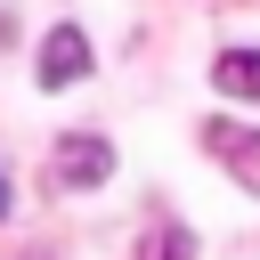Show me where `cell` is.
<instances>
[{
    "label": "cell",
    "mask_w": 260,
    "mask_h": 260,
    "mask_svg": "<svg viewBox=\"0 0 260 260\" xmlns=\"http://www.w3.org/2000/svg\"><path fill=\"white\" fill-rule=\"evenodd\" d=\"M203 146H211V154L236 171V187H252V195H260V130H252V122L211 114V122H203Z\"/></svg>",
    "instance_id": "1"
},
{
    "label": "cell",
    "mask_w": 260,
    "mask_h": 260,
    "mask_svg": "<svg viewBox=\"0 0 260 260\" xmlns=\"http://www.w3.org/2000/svg\"><path fill=\"white\" fill-rule=\"evenodd\" d=\"M106 179H114V146H106L98 130L57 138V187H106Z\"/></svg>",
    "instance_id": "2"
},
{
    "label": "cell",
    "mask_w": 260,
    "mask_h": 260,
    "mask_svg": "<svg viewBox=\"0 0 260 260\" xmlns=\"http://www.w3.org/2000/svg\"><path fill=\"white\" fill-rule=\"evenodd\" d=\"M81 73H89L81 24H49V32H41V89H65V81H81Z\"/></svg>",
    "instance_id": "3"
},
{
    "label": "cell",
    "mask_w": 260,
    "mask_h": 260,
    "mask_svg": "<svg viewBox=\"0 0 260 260\" xmlns=\"http://www.w3.org/2000/svg\"><path fill=\"white\" fill-rule=\"evenodd\" d=\"M211 81H219L228 98H252V106H260V49H219V57H211Z\"/></svg>",
    "instance_id": "4"
},
{
    "label": "cell",
    "mask_w": 260,
    "mask_h": 260,
    "mask_svg": "<svg viewBox=\"0 0 260 260\" xmlns=\"http://www.w3.org/2000/svg\"><path fill=\"white\" fill-rule=\"evenodd\" d=\"M187 252H195V244H187L179 228H154V236H146V260H187Z\"/></svg>",
    "instance_id": "5"
},
{
    "label": "cell",
    "mask_w": 260,
    "mask_h": 260,
    "mask_svg": "<svg viewBox=\"0 0 260 260\" xmlns=\"http://www.w3.org/2000/svg\"><path fill=\"white\" fill-rule=\"evenodd\" d=\"M8 203H16V195H8V171H0V219H8Z\"/></svg>",
    "instance_id": "6"
}]
</instances>
